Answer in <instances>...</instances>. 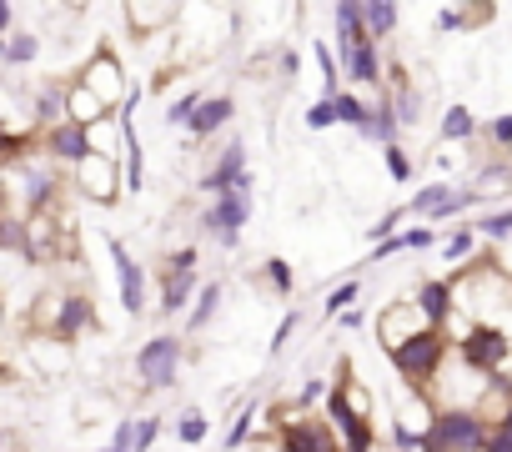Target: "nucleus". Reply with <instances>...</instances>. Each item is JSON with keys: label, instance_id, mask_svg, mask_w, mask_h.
Masks as SVG:
<instances>
[{"label": "nucleus", "instance_id": "1", "mask_svg": "<svg viewBox=\"0 0 512 452\" xmlns=\"http://www.w3.org/2000/svg\"><path fill=\"white\" fill-rule=\"evenodd\" d=\"M387 362H392V372H397L412 392H427V387L442 377V367L452 362V337L437 332V327H422L417 337H407L402 347H392Z\"/></svg>", "mask_w": 512, "mask_h": 452}, {"label": "nucleus", "instance_id": "2", "mask_svg": "<svg viewBox=\"0 0 512 452\" xmlns=\"http://www.w3.org/2000/svg\"><path fill=\"white\" fill-rule=\"evenodd\" d=\"M196 267H201L196 247H181V252H171V257L156 267V312H161V317H181V312H191L196 292L206 287Z\"/></svg>", "mask_w": 512, "mask_h": 452}, {"label": "nucleus", "instance_id": "3", "mask_svg": "<svg viewBox=\"0 0 512 452\" xmlns=\"http://www.w3.org/2000/svg\"><path fill=\"white\" fill-rule=\"evenodd\" d=\"M246 221H251V196L246 191H226V196H216V201H206L196 211V232L206 242H216L221 252H236Z\"/></svg>", "mask_w": 512, "mask_h": 452}, {"label": "nucleus", "instance_id": "4", "mask_svg": "<svg viewBox=\"0 0 512 452\" xmlns=\"http://www.w3.org/2000/svg\"><path fill=\"white\" fill-rule=\"evenodd\" d=\"M277 452H347L337 427L317 412H302V407H287L282 412V427H277Z\"/></svg>", "mask_w": 512, "mask_h": 452}, {"label": "nucleus", "instance_id": "5", "mask_svg": "<svg viewBox=\"0 0 512 452\" xmlns=\"http://www.w3.org/2000/svg\"><path fill=\"white\" fill-rule=\"evenodd\" d=\"M452 352L467 367L487 372V377H507V367H512V332H502V327H467L452 342Z\"/></svg>", "mask_w": 512, "mask_h": 452}, {"label": "nucleus", "instance_id": "6", "mask_svg": "<svg viewBox=\"0 0 512 452\" xmlns=\"http://www.w3.org/2000/svg\"><path fill=\"white\" fill-rule=\"evenodd\" d=\"M181 362H186L181 337L156 332V337L136 352V377H141V387H146V392H171V387H176V377H181Z\"/></svg>", "mask_w": 512, "mask_h": 452}, {"label": "nucleus", "instance_id": "7", "mask_svg": "<svg viewBox=\"0 0 512 452\" xmlns=\"http://www.w3.org/2000/svg\"><path fill=\"white\" fill-rule=\"evenodd\" d=\"M111 247V267H116V292H121V307H126V317H141L146 312V302H151V277H146V267L131 257V247L126 242H106Z\"/></svg>", "mask_w": 512, "mask_h": 452}, {"label": "nucleus", "instance_id": "8", "mask_svg": "<svg viewBox=\"0 0 512 452\" xmlns=\"http://www.w3.org/2000/svg\"><path fill=\"white\" fill-rule=\"evenodd\" d=\"M246 171H251V166H246V146H241V141H226V146L216 151V161H211V166L196 176V191L216 201V196H226V191H231V186H236Z\"/></svg>", "mask_w": 512, "mask_h": 452}, {"label": "nucleus", "instance_id": "9", "mask_svg": "<svg viewBox=\"0 0 512 452\" xmlns=\"http://www.w3.org/2000/svg\"><path fill=\"white\" fill-rule=\"evenodd\" d=\"M76 186H81L91 201H116V196H121V186H126V171H121V161H116V156L91 151V156L76 166Z\"/></svg>", "mask_w": 512, "mask_h": 452}, {"label": "nucleus", "instance_id": "10", "mask_svg": "<svg viewBox=\"0 0 512 452\" xmlns=\"http://www.w3.org/2000/svg\"><path fill=\"white\" fill-rule=\"evenodd\" d=\"M76 81H81V86H86V91H91V96H96L106 111H121V106L131 101V91H126V76H121V66H116L111 56H96V61H91V66H86Z\"/></svg>", "mask_w": 512, "mask_h": 452}, {"label": "nucleus", "instance_id": "11", "mask_svg": "<svg viewBox=\"0 0 512 452\" xmlns=\"http://www.w3.org/2000/svg\"><path fill=\"white\" fill-rule=\"evenodd\" d=\"M417 312H422V322L427 327H437V332H447L452 327V317H457V292H452V277H427V282H417Z\"/></svg>", "mask_w": 512, "mask_h": 452}, {"label": "nucleus", "instance_id": "12", "mask_svg": "<svg viewBox=\"0 0 512 452\" xmlns=\"http://www.w3.org/2000/svg\"><path fill=\"white\" fill-rule=\"evenodd\" d=\"M337 61H342V81L352 91H367V86H382L387 81V61H382V46L377 41H362V46H352Z\"/></svg>", "mask_w": 512, "mask_h": 452}, {"label": "nucleus", "instance_id": "13", "mask_svg": "<svg viewBox=\"0 0 512 452\" xmlns=\"http://www.w3.org/2000/svg\"><path fill=\"white\" fill-rule=\"evenodd\" d=\"M427 322H422V312H417V302H392V307H382V317H377V342H382V352H392V347H402L407 337H417Z\"/></svg>", "mask_w": 512, "mask_h": 452}, {"label": "nucleus", "instance_id": "14", "mask_svg": "<svg viewBox=\"0 0 512 452\" xmlns=\"http://www.w3.org/2000/svg\"><path fill=\"white\" fill-rule=\"evenodd\" d=\"M46 156L51 161H66L71 171L91 156V131L86 126H76V121H61V126H51L46 131Z\"/></svg>", "mask_w": 512, "mask_h": 452}, {"label": "nucleus", "instance_id": "15", "mask_svg": "<svg viewBox=\"0 0 512 452\" xmlns=\"http://www.w3.org/2000/svg\"><path fill=\"white\" fill-rule=\"evenodd\" d=\"M231 121H236V101H231V96H201V106H196L186 136H191V141H211V136H221Z\"/></svg>", "mask_w": 512, "mask_h": 452}, {"label": "nucleus", "instance_id": "16", "mask_svg": "<svg viewBox=\"0 0 512 452\" xmlns=\"http://www.w3.org/2000/svg\"><path fill=\"white\" fill-rule=\"evenodd\" d=\"M91 322H96V302L91 297H61L56 302V317H51V337L56 342H76Z\"/></svg>", "mask_w": 512, "mask_h": 452}, {"label": "nucleus", "instance_id": "17", "mask_svg": "<svg viewBox=\"0 0 512 452\" xmlns=\"http://www.w3.org/2000/svg\"><path fill=\"white\" fill-rule=\"evenodd\" d=\"M332 21H337V56H347L352 46L372 41V36H367V0H337Z\"/></svg>", "mask_w": 512, "mask_h": 452}, {"label": "nucleus", "instance_id": "18", "mask_svg": "<svg viewBox=\"0 0 512 452\" xmlns=\"http://www.w3.org/2000/svg\"><path fill=\"white\" fill-rule=\"evenodd\" d=\"M111 116H116V111H106V106H101V101H96V96H91L81 81L71 86V96H66V121H76V126L96 131V126H101V121H111Z\"/></svg>", "mask_w": 512, "mask_h": 452}, {"label": "nucleus", "instance_id": "19", "mask_svg": "<svg viewBox=\"0 0 512 452\" xmlns=\"http://www.w3.org/2000/svg\"><path fill=\"white\" fill-rule=\"evenodd\" d=\"M332 101H337V121H342V126H352V131L367 141V136H372V101H367V96H357L352 86H342Z\"/></svg>", "mask_w": 512, "mask_h": 452}, {"label": "nucleus", "instance_id": "20", "mask_svg": "<svg viewBox=\"0 0 512 452\" xmlns=\"http://www.w3.org/2000/svg\"><path fill=\"white\" fill-rule=\"evenodd\" d=\"M221 297H226V282H206V287L196 292V302H191V312H186V332H191V337H201V332L216 322Z\"/></svg>", "mask_w": 512, "mask_h": 452}, {"label": "nucleus", "instance_id": "21", "mask_svg": "<svg viewBox=\"0 0 512 452\" xmlns=\"http://www.w3.org/2000/svg\"><path fill=\"white\" fill-rule=\"evenodd\" d=\"M437 141H442V146H467V141H477V116H472L467 106H447L442 121H437Z\"/></svg>", "mask_w": 512, "mask_h": 452}, {"label": "nucleus", "instance_id": "22", "mask_svg": "<svg viewBox=\"0 0 512 452\" xmlns=\"http://www.w3.org/2000/svg\"><path fill=\"white\" fill-rule=\"evenodd\" d=\"M452 196H457V181H427V186H422V191L407 201V211H412V216H427V226H432Z\"/></svg>", "mask_w": 512, "mask_h": 452}, {"label": "nucleus", "instance_id": "23", "mask_svg": "<svg viewBox=\"0 0 512 452\" xmlns=\"http://www.w3.org/2000/svg\"><path fill=\"white\" fill-rule=\"evenodd\" d=\"M397 26H402V6H397V0H367V36L377 46L387 36H397Z\"/></svg>", "mask_w": 512, "mask_h": 452}, {"label": "nucleus", "instance_id": "24", "mask_svg": "<svg viewBox=\"0 0 512 452\" xmlns=\"http://www.w3.org/2000/svg\"><path fill=\"white\" fill-rule=\"evenodd\" d=\"M477 242H482V237L472 232V221H467V226H452V232L442 237V262H447V267H467L472 252H477Z\"/></svg>", "mask_w": 512, "mask_h": 452}, {"label": "nucleus", "instance_id": "25", "mask_svg": "<svg viewBox=\"0 0 512 452\" xmlns=\"http://www.w3.org/2000/svg\"><path fill=\"white\" fill-rule=\"evenodd\" d=\"M482 16H492V6H482V11L477 6H437L432 11V26L437 31H477Z\"/></svg>", "mask_w": 512, "mask_h": 452}, {"label": "nucleus", "instance_id": "26", "mask_svg": "<svg viewBox=\"0 0 512 452\" xmlns=\"http://www.w3.org/2000/svg\"><path fill=\"white\" fill-rule=\"evenodd\" d=\"M256 417H262V402H246V407H241V417L226 427L221 447H226V452H246V447H251V437H256Z\"/></svg>", "mask_w": 512, "mask_h": 452}, {"label": "nucleus", "instance_id": "27", "mask_svg": "<svg viewBox=\"0 0 512 452\" xmlns=\"http://www.w3.org/2000/svg\"><path fill=\"white\" fill-rule=\"evenodd\" d=\"M66 96H71V86H41V91H36V121H41L46 131L66 121Z\"/></svg>", "mask_w": 512, "mask_h": 452}, {"label": "nucleus", "instance_id": "28", "mask_svg": "<svg viewBox=\"0 0 512 452\" xmlns=\"http://www.w3.org/2000/svg\"><path fill=\"white\" fill-rule=\"evenodd\" d=\"M367 141H372V146H392V141H402V126H397V111H392L387 96L372 101V136H367Z\"/></svg>", "mask_w": 512, "mask_h": 452}, {"label": "nucleus", "instance_id": "29", "mask_svg": "<svg viewBox=\"0 0 512 452\" xmlns=\"http://www.w3.org/2000/svg\"><path fill=\"white\" fill-rule=\"evenodd\" d=\"M387 101H392V111H397V126H402V131L422 121V91H417L412 81H407V86H397V91H387Z\"/></svg>", "mask_w": 512, "mask_h": 452}, {"label": "nucleus", "instance_id": "30", "mask_svg": "<svg viewBox=\"0 0 512 452\" xmlns=\"http://www.w3.org/2000/svg\"><path fill=\"white\" fill-rule=\"evenodd\" d=\"M357 302H362V277H352V282L332 287V292H327V302H322V317H327V322H337V317H347Z\"/></svg>", "mask_w": 512, "mask_h": 452}, {"label": "nucleus", "instance_id": "31", "mask_svg": "<svg viewBox=\"0 0 512 452\" xmlns=\"http://www.w3.org/2000/svg\"><path fill=\"white\" fill-rule=\"evenodd\" d=\"M407 216H412L407 206H392V211H382V216L367 226V242H372V247H382V242L402 237V232H407Z\"/></svg>", "mask_w": 512, "mask_h": 452}, {"label": "nucleus", "instance_id": "32", "mask_svg": "<svg viewBox=\"0 0 512 452\" xmlns=\"http://www.w3.org/2000/svg\"><path fill=\"white\" fill-rule=\"evenodd\" d=\"M312 61H317V71H322V96H337L342 91V61H337V51L327 46V41H312Z\"/></svg>", "mask_w": 512, "mask_h": 452}, {"label": "nucleus", "instance_id": "33", "mask_svg": "<svg viewBox=\"0 0 512 452\" xmlns=\"http://www.w3.org/2000/svg\"><path fill=\"white\" fill-rule=\"evenodd\" d=\"M472 232H477L482 242H507V237H512V206H502V211H482V216L472 221Z\"/></svg>", "mask_w": 512, "mask_h": 452}, {"label": "nucleus", "instance_id": "34", "mask_svg": "<svg viewBox=\"0 0 512 452\" xmlns=\"http://www.w3.org/2000/svg\"><path fill=\"white\" fill-rule=\"evenodd\" d=\"M262 282H267L277 297H292V292H297V272H292L287 257H267V262H262Z\"/></svg>", "mask_w": 512, "mask_h": 452}, {"label": "nucleus", "instance_id": "35", "mask_svg": "<svg viewBox=\"0 0 512 452\" xmlns=\"http://www.w3.org/2000/svg\"><path fill=\"white\" fill-rule=\"evenodd\" d=\"M36 56H41V36H36V31L6 36V66H31Z\"/></svg>", "mask_w": 512, "mask_h": 452}, {"label": "nucleus", "instance_id": "36", "mask_svg": "<svg viewBox=\"0 0 512 452\" xmlns=\"http://www.w3.org/2000/svg\"><path fill=\"white\" fill-rule=\"evenodd\" d=\"M302 121H307V131H332V126H342V121H337V101H332V96H317V101L302 111Z\"/></svg>", "mask_w": 512, "mask_h": 452}, {"label": "nucleus", "instance_id": "37", "mask_svg": "<svg viewBox=\"0 0 512 452\" xmlns=\"http://www.w3.org/2000/svg\"><path fill=\"white\" fill-rule=\"evenodd\" d=\"M382 166H387V176H392L397 186H407V181H412V156H407V146H402V141L382 146Z\"/></svg>", "mask_w": 512, "mask_h": 452}, {"label": "nucleus", "instance_id": "38", "mask_svg": "<svg viewBox=\"0 0 512 452\" xmlns=\"http://www.w3.org/2000/svg\"><path fill=\"white\" fill-rule=\"evenodd\" d=\"M206 432H211L206 412H196V407H191V412H181V417H176V437H181L186 447H201V442H206Z\"/></svg>", "mask_w": 512, "mask_h": 452}, {"label": "nucleus", "instance_id": "39", "mask_svg": "<svg viewBox=\"0 0 512 452\" xmlns=\"http://www.w3.org/2000/svg\"><path fill=\"white\" fill-rule=\"evenodd\" d=\"M0 247H6V252H26V257H31V232H26L21 221H0Z\"/></svg>", "mask_w": 512, "mask_h": 452}, {"label": "nucleus", "instance_id": "40", "mask_svg": "<svg viewBox=\"0 0 512 452\" xmlns=\"http://www.w3.org/2000/svg\"><path fill=\"white\" fill-rule=\"evenodd\" d=\"M196 106H201V96H196V91H186V96H176V101L166 106V126H191V116H196Z\"/></svg>", "mask_w": 512, "mask_h": 452}, {"label": "nucleus", "instance_id": "41", "mask_svg": "<svg viewBox=\"0 0 512 452\" xmlns=\"http://www.w3.org/2000/svg\"><path fill=\"white\" fill-rule=\"evenodd\" d=\"M161 417H136V452H151L156 447V437H161Z\"/></svg>", "mask_w": 512, "mask_h": 452}, {"label": "nucleus", "instance_id": "42", "mask_svg": "<svg viewBox=\"0 0 512 452\" xmlns=\"http://www.w3.org/2000/svg\"><path fill=\"white\" fill-rule=\"evenodd\" d=\"M106 447H111V452H136V417H121Z\"/></svg>", "mask_w": 512, "mask_h": 452}, {"label": "nucleus", "instance_id": "43", "mask_svg": "<svg viewBox=\"0 0 512 452\" xmlns=\"http://www.w3.org/2000/svg\"><path fill=\"white\" fill-rule=\"evenodd\" d=\"M487 141H492L497 151H512V111H507V116H492V121H487Z\"/></svg>", "mask_w": 512, "mask_h": 452}, {"label": "nucleus", "instance_id": "44", "mask_svg": "<svg viewBox=\"0 0 512 452\" xmlns=\"http://www.w3.org/2000/svg\"><path fill=\"white\" fill-rule=\"evenodd\" d=\"M402 242H407V252H427V247H437V226H407Z\"/></svg>", "mask_w": 512, "mask_h": 452}, {"label": "nucleus", "instance_id": "45", "mask_svg": "<svg viewBox=\"0 0 512 452\" xmlns=\"http://www.w3.org/2000/svg\"><path fill=\"white\" fill-rule=\"evenodd\" d=\"M297 327H302V312L292 307V312H287V317L277 322V332H272V357H277V352H282V347L292 342V332H297Z\"/></svg>", "mask_w": 512, "mask_h": 452}, {"label": "nucleus", "instance_id": "46", "mask_svg": "<svg viewBox=\"0 0 512 452\" xmlns=\"http://www.w3.org/2000/svg\"><path fill=\"white\" fill-rule=\"evenodd\" d=\"M277 71H282V81H297V76H302V56H297L292 46H282V51H277Z\"/></svg>", "mask_w": 512, "mask_h": 452}, {"label": "nucleus", "instance_id": "47", "mask_svg": "<svg viewBox=\"0 0 512 452\" xmlns=\"http://www.w3.org/2000/svg\"><path fill=\"white\" fill-rule=\"evenodd\" d=\"M482 452H512V427L497 422V427L487 432V447H482Z\"/></svg>", "mask_w": 512, "mask_h": 452}, {"label": "nucleus", "instance_id": "48", "mask_svg": "<svg viewBox=\"0 0 512 452\" xmlns=\"http://www.w3.org/2000/svg\"><path fill=\"white\" fill-rule=\"evenodd\" d=\"M16 36V11H11V0H0V41Z\"/></svg>", "mask_w": 512, "mask_h": 452}, {"label": "nucleus", "instance_id": "49", "mask_svg": "<svg viewBox=\"0 0 512 452\" xmlns=\"http://www.w3.org/2000/svg\"><path fill=\"white\" fill-rule=\"evenodd\" d=\"M16 156V131H0V161Z\"/></svg>", "mask_w": 512, "mask_h": 452}, {"label": "nucleus", "instance_id": "50", "mask_svg": "<svg viewBox=\"0 0 512 452\" xmlns=\"http://www.w3.org/2000/svg\"><path fill=\"white\" fill-rule=\"evenodd\" d=\"M337 322H342V327H347V332H357V327H362V312H357V307H352V312H347V317H337Z\"/></svg>", "mask_w": 512, "mask_h": 452}, {"label": "nucleus", "instance_id": "51", "mask_svg": "<svg viewBox=\"0 0 512 452\" xmlns=\"http://www.w3.org/2000/svg\"><path fill=\"white\" fill-rule=\"evenodd\" d=\"M0 61H6V41H0Z\"/></svg>", "mask_w": 512, "mask_h": 452}, {"label": "nucleus", "instance_id": "52", "mask_svg": "<svg viewBox=\"0 0 512 452\" xmlns=\"http://www.w3.org/2000/svg\"><path fill=\"white\" fill-rule=\"evenodd\" d=\"M0 447H6V432H0Z\"/></svg>", "mask_w": 512, "mask_h": 452}, {"label": "nucleus", "instance_id": "53", "mask_svg": "<svg viewBox=\"0 0 512 452\" xmlns=\"http://www.w3.org/2000/svg\"><path fill=\"white\" fill-rule=\"evenodd\" d=\"M96 452H111V447H96Z\"/></svg>", "mask_w": 512, "mask_h": 452}]
</instances>
